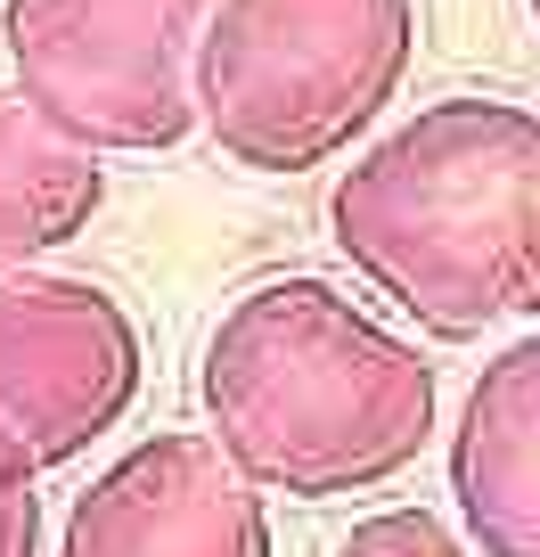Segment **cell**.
Returning <instances> with one entry per match:
<instances>
[{"label":"cell","instance_id":"11","mask_svg":"<svg viewBox=\"0 0 540 557\" xmlns=\"http://www.w3.org/2000/svg\"><path fill=\"white\" fill-rule=\"evenodd\" d=\"M524 9H532V25H540V0H524Z\"/></svg>","mask_w":540,"mask_h":557},{"label":"cell","instance_id":"3","mask_svg":"<svg viewBox=\"0 0 540 557\" xmlns=\"http://www.w3.org/2000/svg\"><path fill=\"white\" fill-rule=\"evenodd\" d=\"M418 58V0H213L197 132L246 173H312L377 132Z\"/></svg>","mask_w":540,"mask_h":557},{"label":"cell","instance_id":"1","mask_svg":"<svg viewBox=\"0 0 540 557\" xmlns=\"http://www.w3.org/2000/svg\"><path fill=\"white\" fill-rule=\"evenodd\" d=\"M197 401L213 451L287 500L385 492L442 426L435 361L328 278L246 287L205 336Z\"/></svg>","mask_w":540,"mask_h":557},{"label":"cell","instance_id":"5","mask_svg":"<svg viewBox=\"0 0 540 557\" xmlns=\"http://www.w3.org/2000/svg\"><path fill=\"white\" fill-rule=\"evenodd\" d=\"M148 385L140 320L99 278L0 271V426L41 475L90 459Z\"/></svg>","mask_w":540,"mask_h":557},{"label":"cell","instance_id":"8","mask_svg":"<svg viewBox=\"0 0 540 557\" xmlns=\"http://www.w3.org/2000/svg\"><path fill=\"white\" fill-rule=\"evenodd\" d=\"M106 206V164L58 123H41L17 90H0V271H34L74 246Z\"/></svg>","mask_w":540,"mask_h":557},{"label":"cell","instance_id":"4","mask_svg":"<svg viewBox=\"0 0 540 557\" xmlns=\"http://www.w3.org/2000/svg\"><path fill=\"white\" fill-rule=\"evenodd\" d=\"M213 0H9L17 99L90 157H164L197 132V34Z\"/></svg>","mask_w":540,"mask_h":557},{"label":"cell","instance_id":"2","mask_svg":"<svg viewBox=\"0 0 540 557\" xmlns=\"http://www.w3.org/2000/svg\"><path fill=\"white\" fill-rule=\"evenodd\" d=\"M336 255L435 345L540 312V115L491 90L418 107L336 173Z\"/></svg>","mask_w":540,"mask_h":557},{"label":"cell","instance_id":"6","mask_svg":"<svg viewBox=\"0 0 540 557\" xmlns=\"http://www.w3.org/2000/svg\"><path fill=\"white\" fill-rule=\"evenodd\" d=\"M58 557H279L271 500L213 451V435H148L90 475Z\"/></svg>","mask_w":540,"mask_h":557},{"label":"cell","instance_id":"9","mask_svg":"<svg viewBox=\"0 0 540 557\" xmlns=\"http://www.w3.org/2000/svg\"><path fill=\"white\" fill-rule=\"evenodd\" d=\"M336 557H475V549L435 508H377V517H361L336 541Z\"/></svg>","mask_w":540,"mask_h":557},{"label":"cell","instance_id":"10","mask_svg":"<svg viewBox=\"0 0 540 557\" xmlns=\"http://www.w3.org/2000/svg\"><path fill=\"white\" fill-rule=\"evenodd\" d=\"M0 557H41V468L0 426Z\"/></svg>","mask_w":540,"mask_h":557},{"label":"cell","instance_id":"7","mask_svg":"<svg viewBox=\"0 0 540 557\" xmlns=\"http://www.w3.org/2000/svg\"><path fill=\"white\" fill-rule=\"evenodd\" d=\"M451 500L475 557H540V336H516L467 385L451 426Z\"/></svg>","mask_w":540,"mask_h":557}]
</instances>
